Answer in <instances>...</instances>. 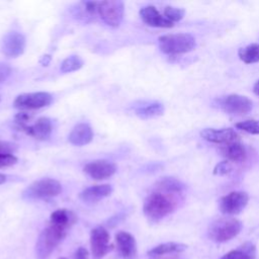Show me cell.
<instances>
[{"instance_id": "obj_1", "label": "cell", "mask_w": 259, "mask_h": 259, "mask_svg": "<svg viewBox=\"0 0 259 259\" xmlns=\"http://www.w3.org/2000/svg\"><path fill=\"white\" fill-rule=\"evenodd\" d=\"M177 194H173L155 187L144 202L145 215L154 222L160 221L167 217L177 206Z\"/></svg>"}, {"instance_id": "obj_2", "label": "cell", "mask_w": 259, "mask_h": 259, "mask_svg": "<svg viewBox=\"0 0 259 259\" xmlns=\"http://www.w3.org/2000/svg\"><path fill=\"white\" fill-rule=\"evenodd\" d=\"M68 229L51 224L40 233L35 250L36 255L39 259L48 258L55 248L61 243V241L66 237Z\"/></svg>"}, {"instance_id": "obj_3", "label": "cell", "mask_w": 259, "mask_h": 259, "mask_svg": "<svg viewBox=\"0 0 259 259\" xmlns=\"http://www.w3.org/2000/svg\"><path fill=\"white\" fill-rule=\"evenodd\" d=\"M160 50L166 55H180L195 48V38L189 33H174L162 35L158 39Z\"/></svg>"}, {"instance_id": "obj_4", "label": "cell", "mask_w": 259, "mask_h": 259, "mask_svg": "<svg viewBox=\"0 0 259 259\" xmlns=\"http://www.w3.org/2000/svg\"><path fill=\"white\" fill-rule=\"evenodd\" d=\"M242 230V223L234 218H221L211 223L208 229L209 238L219 243L235 238Z\"/></svg>"}, {"instance_id": "obj_5", "label": "cell", "mask_w": 259, "mask_h": 259, "mask_svg": "<svg viewBox=\"0 0 259 259\" xmlns=\"http://www.w3.org/2000/svg\"><path fill=\"white\" fill-rule=\"evenodd\" d=\"M62 191L59 181L52 178H44L31 183L23 192V196L30 199H47L57 196Z\"/></svg>"}, {"instance_id": "obj_6", "label": "cell", "mask_w": 259, "mask_h": 259, "mask_svg": "<svg viewBox=\"0 0 259 259\" xmlns=\"http://www.w3.org/2000/svg\"><path fill=\"white\" fill-rule=\"evenodd\" d=\"M124 5L121 1H101L98 2L97 14L104 23L111 27H117L123 18Z\"/></svg>"}, {"instance_id": "obj_7", "label": "cell", "mask_w": 259, "mask_h": 259, "mask_svg": "<svg viewBox=\"0 0 259 259\" xmlns=\"http://www.w3.org/2000/svg\"><path fill=\"white\" fill-rule=\"evenodd\" d=\"M220 107L227 113L234 115H243L251 111L252 101L243 95L230 94L219 100Z\"/></svg>"}, {"instance_id": "obj_8", "label": "cell", "mask_w": 259, "mask_h": 259, "mask_svg": "<svg viewBox=\"0 0 259 259\" xmlns=\"http://www.w3.org/2000/svg\"><path fill=\"white\" fill-rule=\"evenodd\" d=\"M249 201V195L245 191H232L220 199V209L225 214H237L241 212Z\"/></svg>"}, {"instance_id": "obj_9", "label": "cell", "mask_w": 259, "mask_h": 259, "mask_svg": "<svg viewBox=\"0 0 259 259\" xmlns=\"http://www.w3.org/2000/svg\"><path fill=\"white\" fill-rule=\"evenodd\" d=\"M53 97L48 92H33L18 95L14 100V106L20 109H38L51 104Z\"/></svg>"}, {"instance_id": "obj_10", "label": "cell", "mask_w": 259, "mask_h": 259, "mask_svg": "<svg viewBox=\"0 0 259 259\" xmlns=\"http://www.w3.org/2000/svg\"><path fill=\"white\" fill-rule=\"evenodd\" d=\"M109 239L108 232L102 227H97L91 231L90 245L93 259H102L112 249Z\"/></svg>"}, {"instance_id": "obj_11", "label": "cell", "mask_w": 259, "mask_h": 259, "mask_svg": "<svg viewBox=\"0 0 259 259\" xmlns=\"http://www.w3.org/2000/svg\"><path fill=\"white\" fill-rule=\"evenodd\" d=\"M200 136L203 140L220 144L227 145L235 142H240V135L233 128H204L200 132Z\"/></svg>"}, {"instance_id": "obj_12", "label": "cell", "mask_w": 259, "mask_h": 259, "mask_svg": "<svg viewBox=\"0 0 259 259\" xmlns=\"http://www.w3.org/2000/svg\"><path fill=\"white\" fill-rule=\"evenodd\" d=\"M25 48L24 36L17 31H10L5 34L2 40V53L9 58L20 56Z\"/></svg>"}, {"instance_id": "obj_13", "label": "cell", "mask_w": 259, "mask_h": 259, "mask_svg": "<svg viewBox=\"0 0 259 259\" xmlns=\"http://www.w3.org/2000/svg\"><path fill=\"white\" fill-rule=\"evenodd\" d=\"M116 171L113 163L106 160H96L85 165L84 172L95 180H102L111 177Z\"/></svg>"}, {"instance_id": "obj_14", "label": "cell", "mask_w": 259, "mask_h": 259, "mask_svg": "<svg viewBox=\"0 0 259 259\" xmlns=\"http://www.w3.org/2000/svg\"><path fill=\"white\" fill-rule=\"evenodd\" d=\"M140 16L143 19V21L153 27H164L169 28L174 25L173 22H171L169 19L165 17V15L161 14L156 7L149 5L145 6L140 10Z\"/></svg>"}, {"instance_id": "obj_15", "label": "cell", "mask_w": 259, "mask_h": 259, "mask_svg": "<svg viewBox=\"0 0 259 259\" xmlns=\"http://www.w3.org/2000/svg\"><path fill=\"white\" fill-rule=\"evenodd\" d=\"M117 249L123 259H135L137 256V242L127 232H118L115 235Z\"/></svg>"}, {"instance_id": "obj_16", "label": "cell", "mask_w": 259, "mask_h": 259, "mask_svg": "<svg viewBox=\"0 0 259 259\" xmlns=\"http://www.w3.org/2000/svg\"><path fill=\"white\" fill-rule=\"evenodd\" d=\"M21 131L25 132L30 137L45 141L47 140L51 134H52V121L48 117H39L36 119V121L31 125H24L20 128Z\"/></svg>"}, {"instance_id": "obj_17", "label": "cell", "mask_w": 259, "mask_h": 259, "mask_svg": "<svg viewBox=\"0 0 259 259\" xmlns=\"http://www.w3.org/2000/svg\"><path fill=\"white\" fill-rule=\"evenodd\" d=\"M112 191V188L108 184L93 185L85 188L80 193V199L87 203H95L104 197L108 196Z\"/></svg>"}, {"instance_id": "obj_18", "label": "cell", "mask_w": 259, "mask_h": 259, "mask_svg": "<svg viewBox=\"0 0 259 259\" xmlns=\"http://www.w3.org/2000/svg\"><path fill=\"white\" fill-rule=\"evenodd\" d=\"M93 139V132L89 124L79 123L71 131L69 142L75 146H84L89 144Z\"/></svg>"}, {"instance_id": "obj_19", "label": "cell", "mask_w": 259, "mask_h": 259, "mask_svg": "<svg viewBox=\"0 0 259 259\" xmlns=\"http://www.w3.org/2000/svg\"><path fill=\"white\" fill-rule=\"evenodd\" d=\"M222 155L227 158V160L236 162V163H241L245 161L247 152L245 147L240 143V142H235L231 144H227L222 146L220 149Z\"/></svg>"}, {"instance_id": "obj_20", "label": "cell", "mask_w": 259, "mask_h": 259, "mask_svg": "<svg viewBox=\"0 0 259 259\" xmlns=\"http://www.w3.org/2000/svg\"><path fill=\"white\" fill-rule=\"evenodd\" d=\"M134 111L141 118H152L162 115L164 106L160 102H142L134 107Z\"/></svg>"}, {"instance_id": "obj_21", "label": "cell", "mask_w": 259, "mask_h": 259, "mask_svg": "<svg viewBox=\"0 0 259 259\" xmlns=\"http://www.w3.org/2000/svg\"><path fill=\"white\" fill-rule=\"evenodd\" d=\"M75 222H76V215L71 210L66 208H60L55 210L50 218L51 224L66 228L68 230L72 225H74Z\"/></svg>"}, {"instance_id": "obj_22", "label": "cell", "mask_w": 259, "mask_h": 259, "mask_svg": "<svg viewBox=\"0 0 259 259\" xmlns=\"http://www.w3.org/2000/svg\"><path fill=\"white\" fill-rule=\"evenodd\" d=\"M185 248H186V246L184 244L168 242V243H163V244H160V245L154 247L153 249H151L148 252V255L152 258H159L166 254L181 252V251L185 250Z\"/></svg>"}, {"instance_id": "obj_23", "label": "cell", "mask_w": 259, "mask_h": 259, "mask_svg": "<svg viewBox=\"0 0 259 259\" xmlns=\"http://www.w3.org/2000/svg\"><path fill=\"white\" fill-rule=\"evenodd\" d=\"M155 187L158 188V189L173 193V194H177V195L181 194L182 191L185 188L184 184L181 181H179L178 179L173 178V177H164V178H162L161 180H159L156 183Z\"/></svg>"}, {"instance_id": "obj_24", "label": "cell", "mask_w": 259, "mask_h": 259, "mask_svg": "<svg viewBox=\"0 0 259 259\" xmlns=\"http://www.w3.org/2000/svg\"><path fill=\"white\" fill-rule=\"evenodd\" d=\"M240 60L246 64H254L259 62V44H251L238 51Z\"/></svg>"}, {"instance_id": "obj_25", "label": "cell", "mask_w": 259, "mask_h": 259, "mask_svg": "<svg viewBox=\"0 0 259 259\" xmlns=\"http://www.w3.org/2000/svg\"><path fill=\"white\" fill-rule=\"evenodd\" d=\"M255 255V248L251 244H245L241 249L230 251L221 259H253Z\"/></svg>"}, {"instance_id": "obj_26", "label": "cell", "mask_w": 259, "mask_h": 259, "mask_svg": "<svg viewBox=\"0 0 259 259\" xmlns=\"http://www.w3.org/2000/svg\"><path fill=\"white\" fill-rule=\"evenodd\" d=\"M83 66V61L78 56H70L66 58L60 67V70L62 73H70L79 70Z\"/></svg>"}, {"instance_id": "obj_27", "label": "cell", "mask_w": 259, "mask_h": 259, "mask_svg": "<svg viewBox=\"0 0 259 259\" xmlns=\"http://www.w3.org/2000/svg\"><path fill=\"white\" fill-rule=\"evenodd\" d=\"M236 127L243 132L252 134V135H259V120L249 119L244 120L236 123Z\"/></svg>"}, {"instance_id": "obj_28", "label": "cell", "mask_w": 259, "mask_h": 259, "mask_svg": "<svg viewBox=\"0 0 259 259\" xmlns=\"http://www.w3.org/2000/svg\"><path fill=\"white\" fill-rule=\"evenodd\" d=\"M185 11L182 8H177L173 6H166L164 9V15L171 22H176L181 20L184 17Z\"/></svg>"}, {"instance_id": "obj_29", "label": "cell", "mask_w": 259, "mask_h": 259, "mask_svg": "<svg viewBox=\"0 0 259 259\" xmlns=\"http://www.w3.org/2000/svg\"><path fill=\"white\" fill-rule=\"evenodd\" d=\"M231 171H232V165L228 160H226V161H223V162H220L219 164H217V166L213 169V174L222 176V175H226V174L230 173Z\"/></svg>"}, {"instance_id": "obj_30", "label": "cell", "mask_w": 259, "mask_h": 259, "mask_svg": "<svg viewBox=\"0 0 259 259\" xmlns=\"http://www.w3.org/2000/svg\"><path fill=\"white\" fill-rule=\"evenodd\" d=\"M17 162V158L14 155H0V168L9 167Z\"/></svg>"}, {"instance_id": "obj_31", "label": "cell", "mask_w": 259, "mask_h": 259, "mask_svg": "<svg viewBox=\"0 0 259 259\" xmlns=\"http://www.w3.org/2000/svg\"><path fill=\"white\" fill-rule=\"evenodd\" d=\"M15 150H16L15 145L8 142L0 141V155H13L12 153L15 152Z\"/></svg>"}, {"instance_id": "obj_32", "label": "cell", "mask_w": 259, "mask_h": 259, "mask_svg": "<svg viewBox=\"0 0 259 259\" xmlns=\"http://www.w3.org/2000/svg\"><path fill=\"white\" fill-rule=\"evenodd\" d=\"M11 74V68L9 65L0 63V84L3 83Z\"/></svg>"}, {"instance_id": "obj_33", "label": "cell", "mask_w": 259, "mask_h": 259, "mask_svg": "<svg viewBox=\"0 0 259 259\" xmlns=\"http://www.w3.org/2000/svg\"><path fill=\"white\" fill-rule=\"evenodd\" d=\"M75 259H89V253L84 247H80L75 252Z\"/></svg>"}, {"instance_id": "obj_34", "label": "cell", "mask_w": 259, "mask_h": 259, "mask_svg": "<svg viewBox=\"0 0 259 259\" xmlns=\"http://www.w3.org/2000/svg\"><path fill=\"white\" fill-rule=\"evenodd\" d=\"M50 61H51V57H50L49 55H46V56H44V57L41 58L40 63H41L44 66H47V65L50 63Z\"/></svg>"}, {"instance_id": "obj_35", "label": "cell", "mask_w": 259, "mask_h": 259, "mask_svg": "<svg viewBox=\"0 0 259 259\" xmlns=\"http://www.w3.org/2000/svg\"><path fill=\"white\" fill-rule=\"evenodd\" d=\"M253 91L256 95L259 96V80L254 84V87H253Z\"/></svg>"}, {"instance_id": "obj_36", "label": "cell", "mask_w": 259, "mask_h": 259, "mask_svg": "<svg viewBox=\"0 0 259 259\" xmlns=\"http://www.w3.org/2000/svg\"><path fill=\"white\" fill-rule=\"evenodd\" d=\"M6 175H4V174H1L0 173V184H2V183H4L5 181H6Z\"/></svg>"}, {"instance_id": "obj_37", "label": "cell", "mask_w": 259, "mask_h": 259, "mask_svg": "<svg viewBox=\"0 0 259 259\" xmlns=\"http://www.w3.org/2000/svg\"><path fill=\"white\" fill-rule=\"evenodd\" d=\"M57 259H68V258H66V257H58Z\"/></svg>"}, {"instance_id": "obj_38", "label": "cell", "mask_w": 259, "mask_h": 259, "mask_svg": "<svg viewBox=\"0 0 259 259\" xmlns=\"http://www.w3.org/2000/svg\"><path fill=\"white\" fill-rule=\"evenodd\" d=\"M0 100H1V97H0Z\"/></svg>"}]
</instances>
